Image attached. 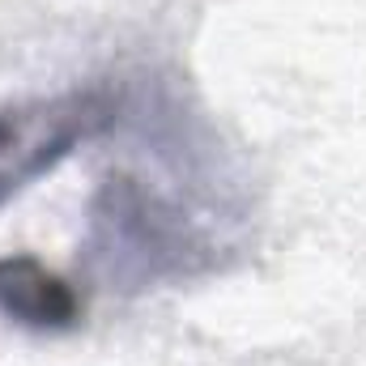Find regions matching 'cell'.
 <instances>
[{
	"label": "cell",
	"instance_id": "obj_1",
	"mask_svg": "<svg viewBox=\"0 0 366 366\" xmlns=\"http://www.w3.org/2000/svg\"><path fill=\"white\" fill-rule=\"evenodd\" d=\"M115 119L119 94L111 86H77L51 98L0 107V204L51 167H60L77 145L107 132Z\"/></svg>",
	"mask_w": 366,
	"mask_h": 366
},
{
	"label": "cell",
	"instance_id": "obj_2",
	"mask_svg": "<svg viewBox=\"0 0 366 366\" xmlns=\"http://www.w3.org/2000/svg\"><path fill=\"white\" fill-rule=\"evenodd\" d=\"M0 311L30 328H69L81 311L69 281L47 273L30 256L0 260Z\"/></svg>",
	"mask_w": 366,
	"mask_h": 366
}]
</instances>
